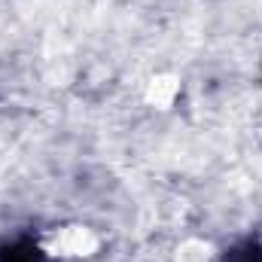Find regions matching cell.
Masks as SVG:
<instances>
[{
    "label": "cell",
    "instance_id": "6da1fadb",
    "mask_svg": "<svg viewBox=\"0 0 262 262\" xmlns=\"http://www.w3.org/2000/svg\"><path fill=\"white\" fill-rule=\"evenodd\" d=\"M0 262H46V259H43V253L34 247V241L18 238V241L0 247Z\"/></svg>",
    "mask_w": 262,
    "mask_h": 262
},
{
    "label": "cell",
    "instance_id": "7a4b0ae2",
    "mask_svg": "<svg viewBox=\"0 0 262 262\" xmlns=\"http://www.w3.org/2000/svg\"><path fill=\"white\" fill-rule=\"evenodd\" d=\"M226 262H262V241L247 238L226 253Z\"/></svg>",
    "mask_w": 262,
    "mask_h": 262
}]
</instances>
